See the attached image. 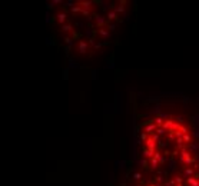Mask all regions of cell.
<instances>
[{
    "label": "cell",
    "instance_id": "12",
    "mask_svg": "<svg viewBox=\"0 0 199 186\" xmlns=\"http://www.w3.org/2000/svg\"><path fill=\"white\" fill-rule=\"evenodd\" d=\"M143 158H148V159H152L153 156H155V152H150L149 149H143V152H142Z\"/></svg>",
    "mask_w": 199,
    "mask_h": 186
},
{
    "label": "cell",
    "instance_id": "23",
    "mask_svg": "<svg viewBox=\"0 0 199 186\" xmlns=\"http://www.w3.org/2000/svg\"><path fill=\"white\" fill-rule=\"evenodd\" d=\"M108 30H109V32H115V30H116V25H113V23H109V25H108Z\"/></svg>",
    "mask_w": 199,
    "mask_h": 186
},
{
    "label": "cell",
    "instance_id": "13",
    "mask_svg": "<svg viewBox=\"0 0 199 186\" xmlns=\"http://www.w3.org/2000/svg\"><path fill=\"white\" fill-rule=\"evenodd\" d=\"M182 139H183L185 145H188V146L192 143V136H190V133H185L183 136H182Z\"/></svg>",
    "mask_w": 199,
    "mask_h": 186
},
{
    "label": "cell",
    "instance_id": "17",
    "mask_svg": "<svg viewBox=\"0 0 199 186\" xmlns=\"http://www.w3.org/2000/svg\"><path fill=\"white\" fill-rule=\"evenodd\" d=\"M150 163H152V169H153V171L159 167V160H158V159L152 158V159H150Z\"/></svg>",
    "mask_w": 199,
    "mask_h": 186
},
{
    "label": "cell",
    "instance_id": "32",
    "mask_svg": "<svg viewBox=\"0 0 199 186\" xmlns=\"http://www.w3.org/2000/svg\"><path fill=\"white\" fill-rule=\"evenodd\" d=\"M176 120L179 122V123H182V122H183V120H182V118H180V116H178V118H176Z\"/></svg>",
    "mask_w": 199,
    "mask_h": 186
},
{
    "label": "cell",
    "instance_id": "10",
    "mask_svg": "<svg viewBox=\"0 0 199 186\" xmlns=\"http://www.w3.org/2000/svg\"><path fill=\"white\" fill-rule=\"evenodd\" d=\"M186 183L188 185H190V186H199V180L196 179V177H186Z\"/></svg>",
    "mask_w": 199,
    "mask_h": 186
},
{
    "label": "cell",
    "instance_id": "16",
    "mask_svg": "<svg viewBox=\"0 0 199 186\" xmlns=\"http://www.w3.org/2000/svg\"><path fill=\"white\" fill-rule=\"evenodd\" d=\"M153 158H155V159H158V160H159V163H163V162H165V159H163L162 153H160V152H158V150L155 152V156H153Z\"/></svg>",
    "mask_w": 199,
    "mask_h": 186
},
{
    "label": "cell",
    "instance_id": "19",
    "mask_svg": "<svg viewBox=\"0 0 199 186\" xmlns=\"http://www.w3.org/2000/svg\"><path fill=\"white\" fill-rule=\"evenodd\" d=\"M82 10H83V9H82L78 3H76L75 6H72V12H73V13H82Z\"/></svg>",
    "mask_w": 199,
    "mask_h": 186
},
{
    "label": "cell",
    "instance_id": "14",
    "mask_svg": "<svg viewBox=\"0 0 199 186\" xmlns=\"http://www.w3.org/2000/svg\"><path fill=\"white\" fill-rule=\"evenodd\" d=\"M192 175H195V167H186V169H185V176L190 177Z\"/></svg>",
    "mask_w": 199,
    "mask_h": 186
},
{
    "label": "cell",
    "instance_id": "5",
    "mask_svg": "<svg viewBox=\"0 0 199 186\" xmlns=\"http://www.w3.org/2000/svg\"><path fill=\"white\" fill-rule=\"evenodd\" d=\"M56 19H57V22H59L62 26H63V25H66V22H67V16H66V13H63V12L57 13Z\"/></svg>",
    "mask_w": 199,
    "mask_h": 186
},
{
    "label": "cell",
    "instance_id": "7",
    "mask_svg": "<svg viewBox=\"0 0 199 186\" xmlns=\"http://www.w3.org/2000/svg\"><path fill=\"white\" fill-rule=\"evenodd\" d=\"M116 17H118V13L115 10H108V14H106L108 22H113V20H116Z\"/></svg>",
    "mask_w": 199,
    "mask_h": 186
},
{
    "label": "cell",
    "instance_id": "27",
    "mask_svg": "<svg viewBox=\"0 0 199 186\" xmlns=\"http://www.w3.org/2000/svg\"><path fill=\"white\" fill-rule=\"evenodd\" d=\"M140 139L146 142V140H148V135H146V133H142V135H140Z\"/></svg>",
    "mask_w": 199,
    "mask_h": 186
},
{
    "label": "cell",
    "instance_id": "11",
    "mask_svg": "<svg viewBox=\"0 0 199 186\" xmlns=\"http://www.w3.org/2000/svg\"><path fill=\"white\" fill-rule=\"evenodd\" d=\"M60 30L66 32V33H69V32H72V33H73V26H72V23H66V25H63L62 27H60Z\"/></svg>",
    "mask_w": 199,
    "mask_h": 186
},
{
    "label": "cell",
    "instance_id": "30",
    "mask_svg": "<svg viewBox=\"0 0 199 186\" xmlns=\"http://www.w3.org/2000/svg\"><path fill=\"white\" fill-rule=\"evenodd\" d=\"M70 49H72L70 46H66V47H65V52H66V55H69V53H70Z\"/></svg>",
    "mask_w": 199,
    "mask_h": 186
},
{
    "label": "cell",
    "instance_id": "22",
    "mask_svg": "<svg viewBox=\"0 0 199 186\" xmlns=\"http://www.w3.org/2000/svg\"><path fill=\"white\" fill-rule=\"evenodd\" d=\"M72 40H73L72 37H65V39H63V42H65L67 46H70V47H72Z\"/></svg>",
    "mask_w": 199,
    "mask_h": 186
},
{
    "label": "cell",
    "instance_id": "2",
    "mask_svg": "<svg viewBox=\"0 0 199 186\" xmlns=\"http://www.w3.org/2000/svg\"><path fill=\"white\" fill-rule=\"evenodd\" d=\"M78 52L80 53V55H86V53L89 52V44H87L86 40H79V43H78Z\"/></svg>",
    "mask_w": 199,
    "mask_h": 186
},
{
    "label": "cell",
    "instance_id": "4",
    "mask_svg": "<svg viewBox=\"0 0 199 186\" xmlns=\"http://www.w3.org/2000/svg\"><path fill=\"white\" fill-rule=\"evenodd\" d=\"M146 149H149L150 152H156V143L152 137H148L146 140Z\"/></svg>",
    "mask_w": 199,
    "mask_h": 186
},
{
    "label": "cell",
    "instance_id": "9",
    "mask_svg": "<svg viewBox=\"0 0 199 186\" xmlns=\"http://www.w3.org/2000/svg\"><path fill=\"white\" fill-rule=\"evenodd\" d=\"M173 125H175V122L172 120L171 118H169L168 120H165V123H163V126H162V127H163V129H165V130H171Z\"/></svg>",
    "mask_w": 199,
    "mask_h": 186
},
{
    "label": "cell",
    "instance_id": "21",
    "mask_svg": "<svg viewBox=\"0 0 199 186\" xmlns=\"http://www.w3.org/2000/svg\"><path fill=\"white\" fill-rule=\"evenodd\" d=\"M166 132H168V130H165L163 127H158V130H156V133H158L159 136H162V135H165Z\"/></svg>",
    "mask_w": 199,
    "mask_h": 186
},
{
    "label": "cell",
    "instance_id": "31",
    "mask_svg": "<svg viewBox=\"0 0 199 186\" xmlns=\"http://www.w3.org/2000/svg\"><path fill=\"white\" fill-rule=\"evenodd\" d=\"M193 136H195V137H199V130H195V132H193Z\"/></svg>",
    "mask_w": 199,
    "mask_h": 186
},
{
    "label": "cell",
    "instance_id": "8",
    "mask_svg": "<svg viewBox=\"0 0 199 186\" xmlns=\"http://www.w3.org/2000/svg\"><path fill=\"white\" fill-rule=\"evenodd\" d=\"M97 34L102 36L103 39H108V37L110 36V32L108 30V29H97Z\"/></svg>",
    "mask_w": 199,
    "mask_h": 186
},
{
    "label": "cell",
    "instance_id": "29",
    "mask_svg": "<svg viewBox=\"0 0 199 186\" xmlns=\"http://www.w3.org/2000/svg\"><path fill=\"white\" fill-rule=\"evenodd\" d=\"M69 63H70V67H76V62L73 59H70V62H69Z\"/></svg>",
    "mask_w": 199,
    "mask_h": 186
},
{
    "label": "cell",
    "instance_id": "24",
    "mask_svg": "<svg viewBox=\"0 0 199 186\" xmlns=\"http://www.w3.org/2000/svg\"><path fill=\"white\" fill-rule=\"evenodd\" d=\"M173 180H175V183H176V185H178V183H182V177H180V176H175Z\"/></svg>",
    "mask_w": 199,
    "mask_h": 186
},
{
    "label": "cell",
    "instance_id": "26",
    "mask_svg": "<svg viewBox=\"0 0 199 186\" xmlns=\"http://www.w3.org/2000/svg\"><path fill=\"white\" fill-rule=\"evenodd\" d=\"M133 179H136V180L142 179V173H135V175H133Z\"/></svg>",
    "mask_w": 199,
    "mask_h": 186
},
{
    "label": "cell",
    "instance_id": "18",
    "mask_svg": "<svg viewBox=\"0 0 199 186\" xmlns=\"http://www.w3.org/2000/svg\"><path fill=\"white\" fill-rule=\"evenodd\" d=\"M153 120H155V123H156V126H158V127H162V126H163V123H165V120H163L162 118H156V119H153Z\"/></svg>",
    "mask_w": 199,
    "mask_h": 186
},
{
    "label": "cell",
    "instance_id": "6",
    "mask_svg": "<svg viewBox=\"0 0 199 186\" xmlns=\"http://www.w3.org/2000/svg\"><path fill=\"white\" fill-rule=\"evenodd\" d=\"M156 130H158V126H156V123H149V125H146V127H145V132L146 133H155Z\"/></svg>",
    "mask_w": 199,
    "mask_h": 186
},
{
    "label": "cell",
    "instance_id": "28",
    "mask_svg": "<svg viewBox=\"0 0 199 186\" xmlns=\"http://www.w3.org/2000/svg\"><path fill=\"white\" fill-rule=\"evenodd\" d=\"M140 165H142V167H143V169H148V162H140Z\"/></svg>",
    "mask_w": 199,
    "mask_h": 186
},
{
    "label": "cell",
    "instance_id": "25",
    "mask_svg": "<svg viewBox=\"0 0 199 186\" xmlns=\"http://www.w3.org/2000/svg\"><path fill=\"white\" fill-rule=\"evenodd\" d=\"M150 137H152V139L155 140V142H159V135H158V133H153Z\"/></svg>",
    "mask_w": 199,
    "mask_h": 186
},
{
    "label": "cell",
    "instance_id": "20",
    "mask_svg": "<svg viewBox=\"0 0 199 186\" xmlns=\"http://www.w3.org/2000/svg\"><path fill=\"white\" fill-rule=\"evenodd\" d=\"M82 16H83V17H87V19H90V16H92V13L89 12V10H82Z\"/></svg>",
    "mask_w": 199,
    "mask_h": 186
},
{
    "label": "cell",
    "instance_id": "1",
    "mask_svg": "<svg viewBox=\"0 0 199 186\" xmlns=\"http://www.w3.org/2000/svg\"><path fill=\"white\" fill-rule=\"evenodd\" d=\"M95 23H96V27L97 29H103V26H108L109 22L105 16H100V14H95Z\"/></svg>",
    "mask_w": 199,
    "mask_h": 186
},
{
    "label": "cell",
    "instance_id": "3",
    "mask_svg": "<svg viewBox=\"0 0 199 186\" xmlns=\"http://www.w3.org/2000/svg\"><path fill=\"white\" fill-rule=\"evenodd\" d=\"M78 4L82 7V9H85V10H92V4H93V2H90V0H83V2H78Z\"/></svg>",
    "mask_w": 199,
    "mask_h": 186
},
{
    "label": "cell",
    "instance_id": "15",
    "mask_svg": "<svg viewBox=\"0 0 199 186\" xmlns=\"http://www.w3.org/2000/svg\"><path fill=\"white\" fill-rule=\"evenodd\" d=\"M125 4H126V2H120L119 7H116L115 12H116V13H123V12H125Z\"/></svg>",
    "mask_w": 199,
    "mask_h": 186
}]
</instances>
